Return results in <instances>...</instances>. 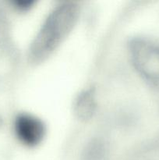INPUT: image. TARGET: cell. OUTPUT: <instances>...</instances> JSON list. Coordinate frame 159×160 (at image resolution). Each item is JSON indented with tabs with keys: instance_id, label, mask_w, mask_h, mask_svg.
I'll return each instance as SVG.
<instances>
[{
	"instance_id": "obj_3",
	"label": "cell",
	"mask_w": 159,
	"mask_h": 160,
	"mask_svg": "<svg viewBox=\"0 0 159 160\" xmlns=\"http://www.w3.org/2000/svg\"><path fill=\"white\" fill-rule=\"evenodd\" d=\"M14 131L21 143L28 147H34L42 142L46 129L40 119L31 114L21 113L16 117Z\"/></svg>"
},
{
	"instance_id": "obj_1",
	"label": "cell",
	"mask_w": 159,
	"mask_h": 160,
	"mask_svg": "<svg viewBox=\"0 0 159 160\" xmlns=\"http://www.w3.org/2000/svg\"><path fill=\"white\" fill-rule=\"evenodd\" d=\"M78 17L79 7L75 3H64L57 6L33 41L29 50L30 60L34 63L45 60L66 38Z\"/></svg>"
},
{
	"instance_id": "obj_4",
	"label": "cell",
	"mask_w": 159,
	"mask_h": 160,
	"mask_svg": "<svg viewBox=\"0 0 159 160\" xmlns=\"http://www.w3.org/2000/svg\"><path fill=\"white\" fill-rule=\"evenodd\" d=\"M96 108L94 95L92 91H84L77 97L75 102V112L78 118L87 120L93 117Z\"/></svg>"
},
{
	"instance_id": "obj_2",
	"label": "cell",
	"mask_w": 159,
	"mask_h": 160,
	"mask_svg": "<svg viewBox=\"0 0 159 160\" xmlns=\"http://www.w3.org/2000/svg\"><path fill=\"white\" fill-rule=\"evenodd\" d=\"M129 52L138 73L148 83L159 87V44L135 38L129 44Z\"/></svg>"
},
{
	"instance_id": "obj_5",
	"label": "cell",
	"mask_w": 159,
	"mask_h": 160,
	"mask_svg": "<svg viewBox=\"0 0 159 160\" xmlns=\"http://www.w3.org/2000/svg\"><path fill=\"white\" fill-rule=\"evenodd\" d=\"M14 6L17 9H18L19 10L24 11L26 9H30L31 7L33 4H34V2L32 1H16L13 2Z\"/></svg>"
}]
</instances>
